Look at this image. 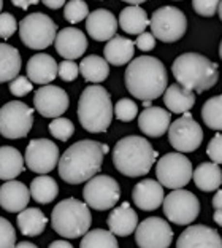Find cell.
<instances>
[{
	"label": "cell",
	"instance_id": "obj_1",
	"mask_svg": "<svg viewBox=\"0 0 222 248\" xmlns=\"http://www.w3.org/2000/svg\"><path fill=\"white\" fill-rule=\"evenodd\" d=\"M124 80L127 91L143 102L161 97L168 86L167 69L162 61L152 56H140L130 61Z\"/></svg>",
	"mask_w": 222,
	"mask_h": 248
},
{
	"label": "cell",
	"instance_id": "obj_2",
	"mask_svg": "<svg viewBox=\"0 0 222 248\" xmlns=\"http://www.w3.org/2000/svg\"><path fill=\"white\" fill-rule=\"evenodd\" d=\"M102 143L94 140H79L64 151L59 159V175L68 185L89 182L100 172L104 164Z\"/></svg>",
	"mask_w": 222,
	"mask_h": 248
},
{
	"label": "cell",
	"instance_id": "obj_3",
	"mask_svg": "<svg viewBox=\"0 0 222 248\" xmlns=\"http://www.w3.org/2000/svg\"><path fill=\"white\" fill-rule=\"evenodd\" d=\"M172 73L176 83L187 91L202 94L219 80L218 64L198 53H184L175 59Z\"/></svg>",
	"mask_w": 222,
	"mask_h": 248
},
{
	"label": "cell",
	"instance_id": "obj_4",
	"mask_svg": "<svg viewBox=\"0 0 222 248\" xmlns=\"http://www.w3.org/2000/svg\"><path fill=\"white\" fill-rule=\"evenodd\" d=\"M157 159V151L149 140L138 135L121 139L113 148V162L122 175L141 177L151 170Z\"/></svg>",
	"mask_w": 222,
	"mask_h": 248
},
{
	"label": "cell",
	"instance_id": "obj_5",
	"mask_svg": "<svg viewBox=\"0 0 222 248\" xmlns=\"http://www.w3.org/2000/svg\"><path fill=\"white\" fill-rule=\"evenodd\" d=\"M115 115L111 97L104 86H88L79 95L78 120L88 132L108 131Z\"/></svg>",
	"mask_w": 222,
	"mask_h": 248
},
{
	"label": "cell",
	"instance_id": "obj_6",
	"mask_svg": "<svg viewBox=\"0 0 222 248\" xmlns=\"http://www.w3.org/2000/svg\"><path fill=\"white\" fill-rule=\"evenodd\" d=\"M92 223L89 205L75 197L60 201L51 213V226L60 237L78 239L88 232Z\"/></svg>",
	"mask_w": 222,
	"mask_h": 248
},
{
	"label": "cell",
	"instance_id": "obj_7",
	"mask_svg": "<svg viewBox=\"0 0 222 248\" xmlns=\"http://www.w3.org/2000/svg\"><path fill=\"white\" fill-rule=\"evenodd\" d=\"M21 42L30 49H44L54 43L58 35L56 22L44 13L27 15L19 22Z\"/></svg>",
	"mask_w": 222,
	"mask_h": 248
},
{
	"label": "cell",
	"instance_id": "obj_8",
	"mask_svg": "<svg viewBox=\"0 0 222 248\" xmlns=\"http://www.w3.org/2000/svg\"><path fill=\"white\" fill-rule=\"evenodd\" d=\"M151 33L163 43H173L183 38L187 31L186 15L176 7H161L151 16Z\"/></svg>",
	"mask_w": 222,
	"mask_h": 248
},
{
	"label": "cell",
	"instance_id": "obj_9",
	"mask_svg": "<svg viewBox=\"0 0 222 248\" xmlns=\"http://www.w3.org/2000/svg\"><path fill=\"white\" fill-rule=\"evenodd\" d=\"M33 124V110L19 100L5 104L0 108V134L5 139L16 140L26 137Z\"/></svg>",
	"mask_w": 222,
	"mask_h": 248
},
{
	"label": "cell",
	"instance_id": "obj_10",
	"mask_svg": "<svg viewBox=\"0 0 222 248\" xmlns=\"http://www.w3.org/2000/svg\"><path fill=\"white\" fill-rule=\"evenodd\" d=\"M193 173L192 162L183 153H168L156 166L157 182L165 188L181 189L191 182Z\"/></svg>",
	"mask_w": 222,
	"mask_h": 248
},
{
	"label": "cell",
	"instance_id": "obj_11",
	"mask_svg": "<svg viewBox=\"0 0 222 248\" xmlns=\"http://www.w3.org/2000/svg\"><path fill=\"white\" fill-rule=\"evenodd\" d=\"M163 212L170 221L186 226L195 221L200 213V201L197 196L186 189H173L163 199Z\"/></svg>",
	"mask_w": 222,
	"mask_h": 248
},
{
	"label": "cell",
	"instance_id": "obj_12",
	"mask_svg": "<svg viewBox=\"0 0 222 248\" xmlns=\"http://www.w3.org/2000/svg\"><path fill=\"white\" fill-rule=\"evenodd\" d=\"M86 204L94 210H110L118 204L121 197L119 183L110 175H95L86 183L83 189Z\"/></svg>",
	"mask_w": 222,
	"mask_h": 248
},
{
	"label": "cell",
	"instance_id": "obj_13",
	"mask_svg": "<svg viewBox=\"0 0 222 248\" xmlns=\"http://www.w3.org/2000/svg\"><path fill=\"white\" fill-rule=\"evenodd\" d=\"M168 140L175 150L179 153H192L203 142V131L189 111L170 124L168 127Z\"/></svg>",
	"mask_w": 222,
	"mask_h": 248
},
{
	"label": "cell",
	"instance_id": "obj_14",
	"mask_svg": "<svg viewBox=\"0 0 222 248\" xmlns=\"http://www.w3.org/2000/svg\"><path fill=\"white\" fill-rule=\"evenodd\" d=\"M135 242L140 248H168L173 242V231L165 219L151 217L136 226Z\"/></svg>",
	"mask_w": 222,
	"mask_h": 248
},
{
	"label": "cell",
	"instance_id": "obj_15",
	"mask_svg": "<svg viewBox=\"0 0 222 248\" xmlns=\"http://www.w3.org/2000/svg\"><path fill=\"white\" fill-rule=\"evenodd\" d=\"M26 166L35 173H49L59 164V148L53 140L37 139L27 145Z\"/></svg>",
	"mask_w": 222,
	"mask_h": 248
},
{
	"label": "cell",
	"instance_id": "obj_16",
	"mask_svg": "<svg viewBox=\"0 0 222 248\" xmlns=\"http://www.w3.org/2000/svg\"><path fill=\"white\" fill-rule=\"evenodd\" d=\"M33 104H35V110L42 116L59 118L67 111L70 100H68V94L62 88L46 84L35 91Z\"/></svg>",
	"mask_w": 222,
	"mask_h": 248
},
{
	"label": "cell",
	"instance_id": "obj_17",
	"mask_svg": "<svg viewBox=\"0 0 222 248\" xmlns=\"http://www.w3.org/2000/svg\"><path fill=\"white\" fill-rule=\"evenodd\" d=\"M176 248H222V239L213 228L197 224L187 226L176 240Z\"/></svg>",
	"mask_w": 222,
	"mask_h": 248
},
{
	"label": "cell",
	"instance_id": "obj_18",
	"mask_svg": "<svg viewBox=\"0 0 222 248\" xmlns=\"http://www.w3.org/2000/svg\"><path fill=\"white\" fill-rule=\"evenodd\" d=\"M56 51L67 61L79 59L88 49V38L83 31L76 27H65L62 29L54 40Z\"/></svg>",
	"mask_w": 222,
	"mask_h": 248
},
{
	"label": "cell",
	"instance_id": "obj_19",
	"mask_svg": "<svg viewBox=\"0 0 222 248\" xmlns=\"http://www.w3.org/2000/svg\"><path fill=\"white\" fill-rule=\"evenodd\" d=\"M86 31L95 42H108L116 35L118 21L110 10L99 8L86 18Z\"/></svg>",
	"mask_w": 222,
	"mask_h": 248
},
{
	"label": "cell",
	"instance_id": "obj_20",
	"mask_svg": "<svg viewBox=\"0 0 222 248\" xmlns=\"http://www.w3.org/2000/svg\"><path fill=\"white\" fill-rule=\"evenodd\" d=\"M172 124V113L162 107H148L138 115V127L148 137H162Z\"/></svg>",
	"mask_w": 222,
	"mask_h": 248
},
{
	"label": "cell",
	"instance_id": "obj_21",
	"mask_svg": "<svg viewBox=\"0 0 222 248\" xmlns=\"http://www.w3.org/2000/svg\"><path fill=\"white\" fill-rule=\"evenodd\" d=\"M132 199L140 210H145V212L156 210V208L162 205V202L165 199L163 188L156 180H151V178L141 180L140 183H136L133 186Z\"/></svg>",
	"mask_w": 222,
	"mask_h": 248
},
{
	"label": "cell",
	"instance_id": "obj_22",
	"mask_svg": "<svg viewBox=\"0 0 222 248\" xmlns=\"http://www.w3.org/2000/svg\"><path fill=\"white\" fill-rule=\"evenodd\" d=\"M30 201V189L24 183L8 180L0 186V207L11 213H19Z\"/></svg>",
	"mask_w": 222,
	"mask_h": 248
},
{
	"label": "cell",
	"instance_id": "obj_23",
	"mask_svg": "<svg viewBox=\"0 0 222 248\" xmlns=\"http://www.w3.org/2000/svg\"><path fill=\"white\" fill-rule=\"evenodd\" d=\"M27 78L32 83L37 84H48L53 80H56L58 77V70H59V64L56 62L53 56L40 53L32 56L27 62Z\"/></svg>",
	"mask_w": 222,
	"mask_h": 248
},
{
	"label": "cell",
	"instance_id": "obj_24",
	"mask_svg": "<svg viewBox=\"0 0 222 248\" xmlns=\"http://www.w3.org/2000/svg\"><path fill=\"white\" fill-rule=\"evenodd\" d=\"M106 223L115 235H118V237H127V235L135 232L136 226H138V215L130 207L129 202H124V204H121L110 213Z\"/></svg>",
	"mask_w": 222,
	"mask_h": 248
},
{
	"label": "cell",
	"instance_id": "obj_25",
	"mask_svg": "<svg viewBox=\"0 0 222 248\" xmlns=\"http://www.w3.org/2000/svg\"><path fill=\"white\" fill-rule=\"evenodd\" d=\"M104 54L108 64L111 65H124L129 64L133 59L135 54V43L130 38L115 35L111 40H108L106 46L104 48Z\"/></svg>",
	"mask_w": 222,
	"mask_h": 248
},
{
	"label": "cell",
	"instance_id": "obj_26",
	"mask_svg": "<svg viewBox=\"0 0 222 248\" xmlns=\"http://www.w3.org/2000/svg\"><path fill=\"white\" fill-rule=\"evenodd\" d=\"M163 104L170 113H186L195 105V94L176 83L165 89Z\"/></svg>",
	"mask_w": 222,
	"mask_h": 248
},
{
	"label": "cell",
	"instance_id": "obj_27",
	"mask_svg": "<svg viewBox=\"0 0 222 248\" xmlns=\"http://www.w3.org/2000/svg\"><path fill=\"white\" fill-rule=\"evenodd\" d=\"M118 22L121 29L129 35H140L149 26V18H148L146 11L140 8L138 5H130L121 11Z\"/></svg>",
	"mask_w": 222,
	"mask_h": 248
},
{
	"label": "cell",
	"instance_id": "obj_28",
	"mask_svg": "<svg viewBox=\"0 0 222 248\" xmlns=\"http://www.w3.org/2000/svg\"><path fill=\"white\" fill-rule=\"evenodd\" d=\"M16 223H18V228L21 231L22 235L26 237H35L40 235L44 231L48 224V218L44 217V213L40 210V208H24L22 212L18 213V218H16Z\"/></svg>",
	"mask_w": 222,
	"mask_h": 248
},
{
	"label": "cell",
	"instance_id": "obj_29",
	"mask_svg": "<svg viewBox=\"0 0 222 248\" xmlns=\"http://www.w3.org/2000/svg\"><path fill=\"white\" fill-rule=\"evenodd\" d=\"M192 178L198 189L209 193V191H216L222 185V170L216 162H203L193 170Z\"/></svg>",
	"mask_w": 222,
	"mask_h": 248
},
{
	"label": "cell",
	"instance_id": "obj_30",
	"mask_svg": "<svg viewBox=\"0 0 222 248\" xmlns=\"http://www.w3.org/2000/svg\"><path fill=\"white\" fill-rule=\"evenodd\" d=\"M24 162L19 150L13 146H0V180H15L24 170Z\"/></svg>",
	"mask_w": 222,
	"mask_h": 248
},
{
	"label": "cell",
	"instance_id": "obj_31",
	"mask_svg": "<svg viewBox=\"0 0 222 248\" xmlns=\"http://www.w3.org/2000/svg\"><path fill=\"white\" fill-rule=\"evenodd\" d=\"M21 70V54L15 46L0 43V83H8Z\"/></svg>",
	"mask_w": 222,
	"mask_h": 248
},
{
	"label": "cell",
	"instance_id": "obj_32",
	"mask_svg": "<svg viewBox=\"0 0 222 248\" xmlns=\"http://www.w3.org/2000/svg\"><path fill=\"white\" fill-rule=\"evenodd\" d=\"M79 73L84 77V80L86 81L99 84L108 78L110 65H108L106 59L100 58V56L90 54L86 59L81 61V64H79Z\"/></svg>",
	"mask_w": 222,
	"mask_h": 248
},
{
	"label": "cell",
	"instance_id": "obj_33",
	"mask_svg": "<svg viewBox=\"0 0 222 248\" xmlns=\"http://www.w3.org/2000/svg\"><path fill=\"white\" fill-rule=\"evenodd\" d=\"M30 196L40 204H49L59 194V186L53 177L40 175L32 180L30 183Z\"/></svg>",
	"mask_w": 222,
	"mask_h": 248
},
{
	"label": "cell",
	"instance_id": "obj_34",
	"mask_svg": "<svg viewBox=\"0 0 222 248\" xmlns=\"http://www.w3.org/2000/svg\"><path fill=\"white\" fill-rule=\"evenodd\" d=\"M203 123L209 129L222 131V94L209 97L202 107Z\"/></svg>",
	"mask_w": 222,
	"mask_h": 248
},
{
	"label": "cell",
	"instance_id": "obj_35",
	"mask_svg": "<svg viewBox=\"0 0 222 248\" xmlns=\"http://www.w3.org/2000/svg\"><path fill=\"white\" fill-rule=\"evenodd\" d=\"M79 248H119V245L111 231L94 229L83 235Z\"/></svg>",
	"mask_w": 222,
	"mask_h": 248
},
{
	"label": "cell",
	"instance_id": "obj_36",
	"mask_svg": "<svg viewBox=\"0 0 222 248\" xmlns=\"http://www.w3.org/2000/svg\"><path fill=\"white\" fill-rule=\"evenodd\" d=\"M88 16H89V7L84 0H70L64 8V18L68 22H72V24L84 21Z\"/></svg>",
	"mask_w": 222,
	"mask_h": 248
},
{
	"label": "cell",
	"instance_id": "obj_37",
	"mask_svg": "<svg viewBox=\"0 0 222 248\" xmlns=\"http://www.w3.org/2000/svg\"><path fill=\"white\" fill-rule=\"evenodd\" d=\"M49 132L53 137L60 140V142H67V140L75 134V126H73V123L70 120L59 116V118H54V120L51 121Z\"/></svg>",
	"mask_w": 222,
	"mask_h": 248
},
{
	"label": "cell",
	"instance_id": "obj_38",
	"mask_svg": "<svg viewBox=\"0 0 222 248\" xmlns=\"http://www.w3.org/2000/svg\"><path fill=\"white\" fill-rule=\"evenodd\" d=\"M136 113H138V107H136V102L132 99H121L115 105V116L119 121H132L136 118Z\"/></svg>",
	"mask_w": 222,
	"mask_h": 248
},
{
	"label": "cell",
	"instance_id": "obj_39",
	"mask_svg": "<svg viewBox=\"0 0 222 248\" xmlns=\"http://www.w3.org/2000/svg\"><path fill=\"white\" fill-rule=\"evenodd\" d=\"M16 231L7 218L0 217V248H15Z\"/></svg>",
	"mask_w": 222,
	"mask_h": 248
},
{
	"label": "cell",
	"instance_id": "obj_40",
	"mask_svg": "<svg viewBox=\"0 0 222 248\" xmlns=\"http://www.w3.org/2000/svg\"><path fill=\"white\" fill-rule=\"evenodd\" d=\"M33 89V83L27 77H16L15 80L10 81V93L16 95V97H22V95L29 94Z\"/></svg>",
	"mask_w": 222,
	"mask_h": 248
},
{
	"label": "cell",
	"instance_id": "obj_41",
	"mask_svg": "<svg viewBox=\"0 0 222 248\" xmlns=\"http://www.w3.org/2000/svg\"><path fill=\"white\" fill-rule=\"evenodd\" d=\"M16 31H18V21L15 16L10 13H0V37L7 40L15 35Z\"/></svg>",
	"mask_w": 222,
	"mask_h": 248
},
{
	"label": "cell",
	"instance_id": "obj_42",
	"mask_svg": "<svg viewBox=\"0 0 222 248\" xmlns=\"http://www.w3.org/2000/svg\"><path fill=\"white\" fill-rule=\"evenodd\" d=\"M221 0H192V7L195 10L197 15L209 18L218 11Z\"/></svg>",
	"mask_w": 222,
	"mask_h": 248
},
{
	"label": "cell",
	"instance_id": "obj_43",
	"mask_svg": "<svg viewBox=\"0 0 222 248\" xmlns=\"http://www.w3.org/2000/svg\"><path fill=\"white\" fill-rule=\"evenodd\" d=\"M79 73V65L75 64V61H62L59 64V70H58V75L62 78L64 81H73L76 80Z\"/></svg>",
	"mask_w": 222,
	"mask_h": 248
},
{
	"label": "cell",
	"instance_id": "obj_44",
	"mask_svg": "<svg viewBox=\"0 0 222 248\" xmlns=\"http://www.w3.org/2000/svg\"><path fill=\"white\" fill-rule=\"evenodd\" d=\"M207 155L209 156L211 162L222 164V134L214 135V137L209 140L208 148H207Z\"/></svg>",
	"mask_w": 222,
	"mask_h": 248
},
{
	"label": "cell",
	"instance_id": "obj_45",
	"mask_svg": "<svg viewBox=\"0 0 222 248\" xmlns=\"http://www.w3.org/2000/svg\"><path fill=\"white\" fill-rule=\"evenodd\" d=\"M136 48L141 49V51H151V49L156 48V37L149 32H143L136 37Z\"/></svg>",
	"mask_w": 222,
	"mask_h": 248
},
{
	"label": "cell",
	"instance_id": "obj_46",
	"mask_svg": "<svg viewBox=\"0 0 222 248\" xmlns=\"http://www.w3.org/2000/svg\"><path fill=\"white\" fill-rule=\"evenodd\" d=\"M11 3L15 5V7L18 8H22V10H27L32 5H37L38 0H11Z\"/></svg>",
	"mask_w": 222,
	"mask_h": 248
},
{
	"label": "cell",
	"instance_id": "obj_47",
	"mask_svg": "<svg viewBox=\"0 0 222 248\" xmlns=\"http://www.w3.org/2000/svg\"><path fill=\"white\" fill-rule=\"evenodd\" d=\"M42 2L51 10H59L60 7H64L67 0H42Z\"/></svg>",
	"mask_w": 222,
	"mask_h": 248
},
{
	"label": "cell",
	"instance_id": "obj_48",
	"mask_svg": "<svg viewBox=\"0 0 222 248\" xmlns=\"http://www.w3.org/2000/svg\"><path fill=\"white\" fill-rule=\"evenodd\" d=\"M213 207L214 210H222V189H219L218 193L213 197Z\"/></svg>",
	"mask_w": 222,
	"mask_h": 248
},
{
	"label": "cell",
	"instance_id": "obj_49",
	"mask_svg": "<svg viewBox=\"0 0 222 248\" xmlns=\"http://www.w3.org/2000/svg\"><path fill=\"white\" fill-rule=\"evenodd\" d=\"M48 248H73V245L67 240H56Z\"/></svg>",
	"mask_w": 222,
	"mask_h": 248
},
{
	"label": "cell",
	"instance_id": "obj_50",
	"mask_svg": "<svg viewBox=\"0 0 222 248\" xmlns=\"http://www.w3.org/2000/svg\"><path fill=\"white\" fill-rule=\"evenodd\" d=\"M213 218H214L216 224L222 228V210H214V217Z\"/></svg>",
	"mask_w": 222,
	"mask_h": 248
},
{
	"label": "cell",
	"instance_id": "obj_51",
	"mask_svg": "<svg viewBox=\"0 0 222 248\" xmlns=\"http://www.w3.org/2000/svg\"><path fill=\"white\" fill-rule=\"evenodd\" d=\"M15 248H38L37 245H33L32 242H19V244H16Z\"/></svg>",
	"mask_w": 222,
	"mask_h": 248
},
{
	"label": "cell",
	"instance_id": "obj_52",
	"mask_svg": "<svg viewBox=\"0 0 222 248\" xmlns=\"http://www.w3.org/2000/svg\"><path fill=\"white\" fill-rule=\"evenodd\" d=\"M124 2H127L130 5H140V3H143V2H148V0H124Z\"/></svg>",
	"mask_w": 222,
	"mask_h": 248
},
{
	"label": "cell",
	"instance_id": "obj_53",
	"mask_svg": "<svg viewBox=\"0 0 222 248\" xmlns=\"http://www.w3.org/2000/svg\"><path fill=\"white\" fill-rule=\"evenodd\" d=\"M218 13H219V18H221V21H222V0H221L219 7H218Z\"/></svg>",
	"mask_w": 222,
	"mask_h": 248
},
{
	"label": "cell",
	"instance_id": "obj_54",
	"mask_svg": "<svg viewBox=\"0 0 222 248\" xmlns=\"http://www.w3.org/2000/svg\"><path fill=\"white\" fill-rule=\"evenodd\" d=\"M102 150H104V153H105V155L108 153V151H110V148H108V145H104V143H102Z\"/></svg>",
	"mask_w": 222,
	"mask_h": 248
},
{
	"label": "cell",
	"instance_id": "obj_55",
	"mask_svg": "<svg viewBox=\"0 0 222 248\" xmlns=\"http://www.w3.org/2000/svg\"><path fill=\"white\" fill-rule=\"evenodd\" d=\"M219 56H221V59H222V42H221V46H219Z\"/></svg>",
	"mask_w": 222,
	"mask_h": 248
},
{
	"label": "cell",
	"instance_id": "obj_56",
	"mask_svg": "<svg viewBox=\"0 0 222 248\" xmlns=\"http://www.w3.org/2000/svg\"><path fill=\"white\" fill-rule=\"evenodd\" d=\"M2 8H3V0H0V11H2Z\"/></svg>",
	"mask_w": 222,
	"mask_h": 248
}]
</instances>
